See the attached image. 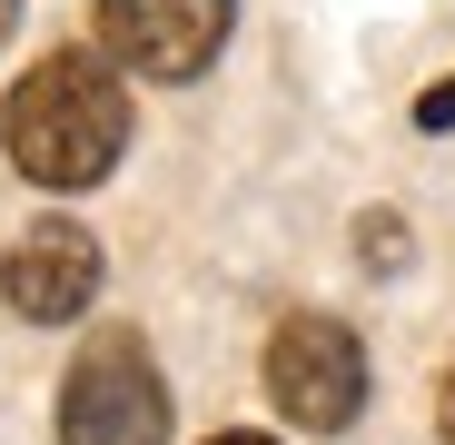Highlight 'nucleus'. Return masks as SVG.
<instances>
[{
  "label": "nucleus",
  "mask_w": 455,
  "mask_h": 445,
  "mask_svg": "<svg viewBox=\"0 0 455 445\" xmlns=\"http://www.w3.org/2000/svg\"><path fill=\"white\" fill-rule=\"evenodd\" d=\"M0 148L40 188H100L129 148V99L100 50H50L20 69V90L0 99Z\"/></svg>",
  "instance_id": "1"
},
{
  "label": "nucleus",
  "mask_w": 455,
  "mask_h": 445,
  "mask_svg": "<svg viewBox=\"0 0 455 445\" xmlns=\"http://www.w3.org/2000/svg\"><path fill=\"white\" fill-rule=\"evenodd\" d=\"M60 445H169V386L129 327L80 346V366L60 386Z\"/></svg>",
  "instance_id": "2"
},
{
  "label": "nucleus",
  "mask_w": 455,
  "mask_h": 445,
  "mask_svg": "<svg viewBox=\"0 0 455 445\" xmlns=\"http://www.w3.org/2000/svg\"><path fill=\"white\" fill-rule=\"evenodd\" d=\"M267 396H277L287 425H307V435L356 425V406H366V346L337 317H287L267 337Z\"/></svg>",
  "instance_id": "3"
},
{
  "label": "nucleus",
  "mask_w": 455,
  "mask_h": 445,
  "mask_svg": "<svg viewBox=\"0 0 455 445\" xmlns=\"http://www.w3.org/2000/svg\"><path fill=\"white\" fill-rule=\"evenodd\" d=\"M228 20H238V0H100V40L139 80H198Z\"/></svg>",
  "instance_id": "4"
},
{
  "label": "nucleus",
  "mask_w": 455,
  "mask_h": 445,
  "mask_svg": "<svg viewBox=\"0 0 455 445\" xmlns=\"http://www.w3.org/2000/svg\"><path fill=\"white\" fill-rule=\"evenodd\" d=\"M0 297H11V317H30V327H69L100 297V238L80 228V218L20 228L11 258H0Z\"/></svg>",
  "instance_id": "5"
},
{
  "label": "nucleus",
  "mask_w": 455,
  "mask_h": 445,
  "mask_svg": "<svg viewBox=\"0 0 455 445\" xmlns=\"http://www.w3.org/2000/svg\"><path fill=\"white\" fill-rule=\"evenodd\" d=\"M356 248H366V267H406V228H396V218H366Z\"/></svg>",
  "instance_id": "6"
},
{
  "label": "nucleus",
  "mask_w": 455,
  "mask_h": 445,
  "mask_svg": "<svg viewBox=\"0 0 455 445\" xmlns=\"http://www.w3.org/2000/svg\"><path fill=\"white\" fill-rule=\"evenodd\" d=\"M416 129H426V139H435V129H455V80H435V90L416 99Z\"/></svg>",
  "instance_id": "7"
},
{
  "label": "nucleus",
  "mask_w": 455,
  "mask_h": 445,
  "mask_svg": "<svg viewBox=\"0 0 455 445\" xmlns=\"http://www.w3.org/2000/svg\"><path fill=\"white\" fill-rule=\"evenodd\" d=\"M435 435H445V445H455V377H445V386H435Z\"/></svg>",
  "instance_id": "8"
},
{
  "label": "nucleus",
  "mask_w": 455,
  "mask_h": 445,
  "mask_svg": "<svg viewBox=\"0 0 455 445\" xmlns=\"http://www.w3.org/2000/svg\"><path fill=\"white\" fill-rule=\"evenodd\" d=\"M208 445H277V435H248V425H238V435H208Z\"/></svg>",
  "instance_id": "9"
},
{
  "label": "nucleus",
  "mask_w": 455,
  "mask_h": 445,
  "mask_svg": "<svg viewBox=\"0 0 455 445\" xmlns=\"http://www.w3.org/2000/svg\"><path fill=\"white\" fill-rule=\"evenodd\" d=\"M11 20H20V0H0V40H11Z\"/></svg>",
  "instance_id": "10"
}]
</instances>
